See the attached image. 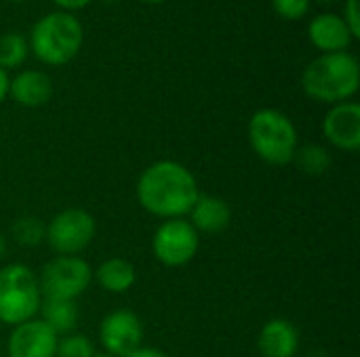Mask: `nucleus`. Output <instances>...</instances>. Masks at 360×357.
Returning a JSON list of instances; mask_svg holds the SVG:
<instances>
[{
	"mask_svg": "<svg viewBox=\"0 0 360 357\" xmlns=\"http://www.w3.org/2000/svg\"><path fill=\"white\" fill-rule=\"evenodd\" d=\"M139 204L156 217L181 219L198 200L194 175L179 162L160 160L148 166L137 181Z\"/></svg>",
	"mask_w": 360,
	"mask_h": 357,
	"instance_id": "1",
	"label": "nucleus"
},
{
	"mask_svg": "<svg viewBox=\"0 0 360 357\" xmlns=\"http://www.w3.org/2000/svg\"><path fill=\"white\" fill-rule=\"evenodd\" d=\"M359 61L348 50L323 53L308 63L302 76L304 93L321 103H344L359 90Z\"/></svg>",
	"mask_w": 360,
	"mask_h": 357,
	"instance_id": "2",
	"label": "nucleus"
},
{
	"mask_svg": "<svg viewBox=\"0 0 360 357\" xmlns=\"http://www.w3.org/2000/svg\"><path fill=\"white\" fill-rule=\"evenodd\" d=\"M30 46L42 63L65 65L82 46V25L72 13H49L32 27Z\"/></svg>",
	"mask_w": 360,
	"mask_h": 357,
	"instance_id": "3",
	"label": "nucleus"
},
{
	"mask_svg": "<svg viewBox=\"0 0 360 357\" xmlns=\"http://www.w3.org/2000/svg\"><path fill=\"white\" fill-rule=\"evenodd\" d=\"M249 141L253 151L272 166L293 162L297 151V130L289 116L278 109H259L249 120Z\"/></svg>",
	"mask_w": 360,
	"mask_h": 357,
	"instance_id": "4",
	"label": "nucleus"
},
{
	"mask_svg": "<svg viewBox=\"0 0 360 357\" xmlns=\"http://www.w3.org/2000/svg\"><path fill=\"white\" fill-rule=\"evenodd\" d=\"M40 309V284L34 271L21 263L0 269V322L19 326Z\"/></svg>",
	"mask_w": 360,
	"mask_h": 357,
	"instance_id": "5",
	"label": "nucleus"
},
{
	"mask_svg": "<svg viewBox=\"0 0 360 357\" xmlns=\"http://www.w3.org/2000/svg\"><path fill=\"white\" fill-rule=\"evenodd\" d=\"M91 278H93V271L84 259L59 255L44 265L38 284H40L44 299L74 301L89 288Z\"/></svg>",
	"mask_w": 360,
	"mask_h": 357,
	"instance_id": "6",
	"label": "nucleus"
},
{
	"mask_svg": "<svg viewBox=\"0 0 360 357\" xmlns=\"http://www.w3.org/2000/svg\"><path fill=\"white\" fill-rule=\"evenodd\" d=\"M95 238V219L82 208H68L55 215L46 227L44 240L57 255L76 257Z\"/></svg>",
	"mask_w": 360,
	"mask_h": 357,
	"instance_id": "7",
	"label": "nucleus"
},
{
	"mask_svg": "<svg viewBox=\"0 0 360 357\" xmlns=\"http://www.w3.org/2000/svg\"><path fill=\"white\" fill-rule=\"evenodd\" d=\"M154 257L167 267H181L190 263L198 250V231L184 219L165 221L152 240Z\"/></svg>",
	"mask_w": 360,
	"mask_h": 357,
	"instance_id": "8",
	"label": "nucleus"
},
{
	"mask_svg": "<svg viewBox=\"0 0 360 357\" xmlns=\"http://www.w3.org/2000/svg\"><path fill=\"white\" fill-rule=\"evenodd\" d=\"M99 339L108 356L129 357L141 347L143 326L133 311L120 309L103 318L99 326Z\"/></svg>",
	"mask_w": 360,
	"mask_h": 357,
	"instance_id": "9",
	"label": "nucleus"
},
{
	"mask_svg": "<svg viewBox=\"0 0 360 357\" xmlns=\"http://www.w3.org/2000/svg\"><path fill=\"white\" fill-rule=\"evenodd\" d=\"M323 133L331 145L344 151L360 149V105L354 101H344L333 105L325 120Z\"/></svg>",
	"mask_w": 360,
	"mask_h": 357,
	"instance_id": "10",
	"label": "nucleus"
},
{
	"mask_svg": "<svg viewBox=\"0 0 360 357\" xmlns=\"http://www.w3.org/2000/svg\"><path fill=\"white\" fill-rule=\"evenodd\" d=\"M57 335L42 320H27L11 332L8 357H55Z\"/></svg>",
	"mask_w": 360,
	"mask_h": 357,
	"instance_id": "11",
	"label": "nucleus"
},
{
	"mask_svg": "<svg viewBox=\"0 0 360 357\" xmlns=\"http://www.w3.org/2000/svg\"><path fill=\"white\" fill-rule=\"evenodd\" d=\"M308 38L323 53H344L354 40L346 21L335 13L316 15L308 25Z\"/></svg>",
	"mask_w": 360,
	"mask_h": 357,
	"instance_id": "12",
	"label": "nucleus"
},
{
	"mask_svg": "<svg viewBox=\"0 0 360 357\" xmlns=\"http://www.w3.org/2000/svg\"><path fill=\"white\" fill-rule=\"evenodd\" d=\"M257 347L264 357H295L300 347V332L287 320H270L259 332Z\"/></svg>",
	"mask_w": 360,
	"mask_h": 357,
	"instance_id": "13",
	"label": "nucleus"
},
{
	"mask_svg": "<svg viewBox=\"0 0 360 357\" xmlns=\"http://www.w3.org/2000/svg\"><path fill=\"white\" fill-rule=\"evenodd\" d=\"M8 95L23 107H40L53 95L51 78L38 69H25L8 80Z\"/></svg>",
	"mask_w": 360,
	"mask_h": 357,
	"instance_id": "14",
	"label": "nucleus"
},
{
	"mask_svg": "<svg viewBox=\"0 0 360 357\" xmlns=\"http://www.w3.org/2000/svg\"><path fill=\"white\" fill-rule=\"evenodd\" d=\"M190 225L196 231H205V234H219L230 225L232 213L230 206L226 204V200L215 198V196H198V200L194 202L192 210H190Z\"/></svg>",
	"mask_w": 360,
	"mask_h": 357,
	"instance_id": "15",
	"label": "nucleus"
},
{
	"mask_svg": "<svg viewBox=\"0 0 360 357\" xmlns=\"http://www.w3.org/2000/svg\"><path fill=\"white\" fill-rule=\"evenodd\" d=\"M95 276H97L99 286L114 295H122L135 284V267L129 261L118 259V257L103 261L99 269L95 271Z\"/></svg>",
	"mask_w": 360,
	"mask_h": 357,
	"instance_id": "16",
	"label": "nucleus"
},
{
	"mask_svg": "<svg viewBox=\"0 0 360 357\" xmlns=\"http://www.w3.org/2000/svg\"><path fill=\"white\" fill-rule=\"evenodd\" d=\"M42 307V322L55 335H70L78 324V307L74 301L65 299H44Z\"/></svg>",
	"mask_w": 360,
	"mask_h": 357,
	"instance_id": "17",
	"label": "nucleus"
},
{
	"mask_svg": "<svg viewBox=\"0 0 360 357\" xmlns=\"http://www.w3.org/2000/svg\"><path fill=\"white\" fill-rule=\"evenodd\" d=\"M293 160L300 166V170H304L306 175H312V177H321L331 168V154L323 145H314V143L297 149Z\"/></svg>",
	"mask_w": 360,
	"mask_h": 357,
	"instance_id": "18",
	"label": "nucleus"
},
{
	"mask_svg": "<svg viewBox=\"0 0 360 357\" xmlns=\"http://www.w3.org/2000/svg\"><path fill=\"white\" fill-rule=\"evenodd\" d=\"M27 57V40L21 34H4L0 36V67L13 69L19 67Z\"/></svg>",
	"mask_w": 360,
	"mask_h": 357,
	"instance_id": "19",
	"label": "nucleus"
},
{
	"mask_svg": "<svg viewBox=\"0 0 360 357\" xmlns=\"http://www.w3.org/2000/svg\"><path fill=\"white\" fill-rule=\"evenodd\" d=\"M13 238L17 244L21 246H38L44 236H46V227L36 219V217H21L13 223Z\"/></svg>",
	"mask_w": 360,
	"mask_h": 357,
	"instance_id": "20",
	"label": "nucleus"
},
{
	"mask_svg": "<svg viewBox=\"0 0 360 357\" xmlns=\"http://www.w3.org/2000/svg\"><path fill=\"white\" fill-rule=\"evenodd\" d=\"M95 349L93 343L84 335H65L57 341L55 357H93Z\"/></svg>",
	"mask_w": 360,
	"mask_h": 357,
	"instance_id": "21",
	"label": "nucleus"
},
{
	"mask_svg": "<svg viewBox=\"0 0 360 357\" xmlns=\"http://www.w3.org/2000/svg\"><path fill=\"white\" fill-rule=\"evenodd\" d=\"M272 8L283 19H302L310 11V0H272Z\"/></svg>",
	"mask_w": 360,
	"mask_h": 357,
	"instance_id": "22",
	"label": "nucleus"
},
{
	"mask_svg": "<svg viewBox=\"0 0 360 357\" xmlns=\"http://www.w3.org/2000/svg\"><path fill=\"white\" fill-rule=\"evenodd\" d=\"M348 25V29L352 32L354 38L360 36V19H359V0H346V11L342 17Z\"/></svg>",
	"mask_w": 360,
	"mask_h": 357,
	"instance_id": "23",
	"label": "nucleus"
},
{
	"mask_svg": "<svg viewBox=\"0 0 360 357\" xmlns=\"http://www.w3.org/2000/svg\"><path fill=\"white\" fill-rule=\"evenodd\" d=\"M57 6H61L63 11H78V8H84L91 0H53Z\"/></svg>",
	"mask_w": 360,
	"mask_h": 357,
	"instance_id": "24",
	"label": "nucleus"
},
{
	"mask_svg": "<svg viewBox=\"0 0 360 357\" xmlns=\"http://www.w3.org/2000/svg\"><path fill=\"white\" fill-rule=\"evenodd\" d=\"M129 357H167L162 351H158V349H154V347H139V349H135L133 353Z\"/></svg>",
	"mask_w": 360,
	"mask_h": 357,
	"instance_id": "25",
	"label": "nucleus"
},
{
	"mask_svg": "<svg viewBox=\"0 0 360 357\" xmlns=\"http://www.w3.org/2000/svg\"><path fill=\"white\" fill-rule=\"evenodd\" d=\"M8 95V76H6V69L0 67V101Z\"/></svg>",
	"mask_w": 360,
	"mask_h": 357,
	"instance_id": "26",
	"label": "nucleus"
},
{
	"mask_svg": "<svg viewBox=\"0 0 360 357\" xmlns=\"http://www.w3.org/2000/svg\"><path fill=\"white\" fill-rule=\"evenodd\" d=\"M6 255V240H4V236L0 234V259Z\"/></svg>",
	"mask_w": 360,
	"mask_h": 357,
	"instance_id": "27",
	"label": "nucleus"
},
{
	"mask_svg": "<svg viewBox=\"0 0 360 357\" xmlns=\"http://www.w3.org/2000/svg\"><path fill=\"white\" fill-rule=\"evenodd\" d=\"M141 2H148V4H158V2H165V0H141Z\"/></svg>",
	"mask_w": 360,
	"mask_h": 357,
	"instance_id": "28",
	"label": "nucleus"
},
{
	"mask_svg": "<svg viewBox=\"0 0 360 357\" xmlns=\"http://www.w3.org/2000/svg\"><path fill=\"white\" fill-rule=\"evenodd\" d=\"M319 2H323V4H331V2H338V0H319Z\"/></svg>",
	"mask_w": 360,
	"mask_h": 357,
	"instance_id": "29",
	"label": "nucleus"
},
{
	"mask_svg": "<svg viewBox=\"0 0 360 357\" xmlns=\"http://www.w3.org/2000/svg\"><path fill=\"white\" fill-rule=\"evenodd\" d=\"M93 357H114V356H108V353H103V356H93Z\"/></svg>",
	"mask_w": 360,
	"mask_h": 357,
	"instance_id": "30",
	"label": "nucleus"
},
{
	"mask_svg": "<svg viewBox=\"0 0 360 357\" xmlns=\"http://www.w3.org/2000/svg\"><path fill=\"white\" fill-rule=\"evenodd\" d=\"M11 2H25V0H11Z\"/></svg>",
	"mask_w": 360,
	"mask_h": 357,
	"instance_id": "31",
	"label": "nucleus"
},
{
	"mask_svg": "<svg viewBox=\"0 0 360 357\" xmlns=\"http://www.w3.org/2000/svg\"><path fill=\"white\" fill-rule=\"evenodd\" d=\"M103 2H116V0H103Z\"/></svg>",
	"mask_w": 360,
	"mask_h": 357,
	"instance_id": "32",
	"label": "nucleus"
}]
</instances>
